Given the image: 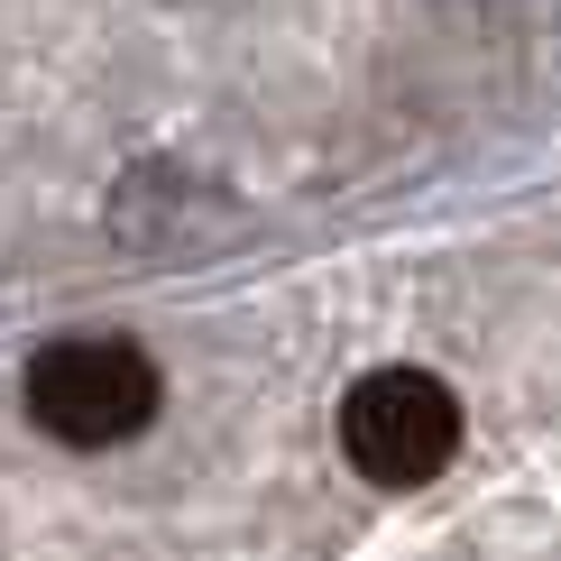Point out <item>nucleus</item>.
<instances>
[{"label":"nucleus","mask_w":561,"mask_h":561,"mask_svg":"<svg viewBox=\"0 0 561 561\" xmlns=\"http://www.w3.org/2000/svg\"><path fill=\"white\" fill-rule=\"evenodd\" d=\"M157 414V359L138 341L75 332L28 359V424L65 451H121Z\"/></svg>","instance_id":"obj_1"},{"label":"nucleus","mask_w":561,"mask_h":561,"mask_svg":"<svg viewBox=\"0 0 561 561\" xmlns=\"http://www.w3.org/2000/svg\"><path fill=\"white\" fill-rule=\"evenodd\" d=\"M332 442H341L350 479H368V488H433L460 451V396L433 368H368L341 396Z\"/></svg>","instance_id":"obj_2"}]
</instances>
